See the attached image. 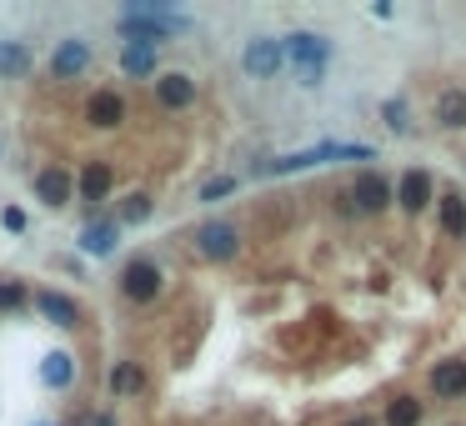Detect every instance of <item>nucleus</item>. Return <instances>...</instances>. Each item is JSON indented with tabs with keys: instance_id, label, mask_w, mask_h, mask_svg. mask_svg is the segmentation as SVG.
I'll list each match as a JSON object with an SVG mask.
<instances>
[{
	"instance_id": "22",
	"label": "nucleus",
	"mask_w": 466,
	"mask_h": 426,
	"mask_svg": "<svg viewBox=\"0 0 466 426\" xmlns=\"http://www.w3.org/2000/svg\"><path fill=\"white\" fill-rule=\"evenodd\" d=\"M442 226H446V236H466V201L461 196H442Z\"/></svg>"
},
{
	"instance_id": "2",
	"label": "nucleus",
	"mask_w": 466,
	"mask_h": 426,
	"mask_svg": "<svg viewBox=\"0 0 466 426\" xmlns=\"http://www.w3.org/2000/svg\"><path fill=\"white\" fill-rule=\"evenodd\" d=\"M281 55H286V66L296 71V80L301 86H321L326 80V66H331V41L316 31H291L281 41Z\"/></svg>"
},
{
	"instance_id": "29",
	"label": "nucleus",
	"mask_w": 466,
	"mask_h": 426,
	"mask_svg": "<svg viewBox=\"0 0 466 426\" xmlns=\"http://www.w3.org/2000/svg\"><path fill=\"white\" fill-rule=\"evenodd\" d=\"M90 426H116V421H110V412H100V416H90Z\"/></svg>"
},
{
	"instance_id": "11",
	"label": "nucleus",
	"mask_w": 466,
	"mask_h": 426,
	"mask_svg": "<svg viewBox=\"0 0 466 426\" xmlns=\"http://www.w3.org/2000/svg\"><path fill=\"white\" fill-rule=\"evenodd\" d=\"M156 100L166 110H185L195 100V80L185 71H166V76H156Z\"/></svg>"
},
{
	"instance_id": "10",
	"label": "nucleus",
	"mask_w": 466,
	"mask_h": 426,
	"mask_svg": "<svg viewBox=\"0 0 466 426\" xmlns=\"http://www.w3.org/2000/svg\"><path fill=\"white\" fill-rule=\"evenodd\" d=\"M86 116L100 131H116V126H126V96H120V90H96V96L86 100Z\"/></svg>"
},
{
	"instance_id": "27",
	"label": "nucleus",
	"mask_w": 466,
	"mask_h": 426,
	"mask_svg": "<svg viewBox=\"0 0 466 426\" xmlns=\"http://www.w3.org/2000/svg\"><path fill=\"white\" fill-rule=\"evenodd\" d=\"M381 116H386L391 131H406V126H412V120H406V100H386V106H381Z\"/></svg>"
},
{
	"instance_id": "23",
	"label": "nucleus",
	"mask_w": 466,
	"mask_h": 426,
	"mask_svg": "<svg viewBox=\"0 0 466 426\" xmlns=\"http://www.w3.org/2000/svg\"><path fill=\"white\" fill-rule=\"evenodd\" d=\"M416 421H422V402H412V396H396L386 406V426H416Z\"/></svg>"
},
{
	"instance_id": "1",
	"label": "nucleus",
	"mask_w": 466,
	"mask_h": 426,
	"mask_svg": "<svg viewBox=\"0 0 466 426\" xmlns=\"http://www.w3.org/2000/svg\"><path fill=\"white\" fill-rule=\"evenodd\" d=\"M191 31V21H185L181 11H171V5H151V0H130L126 11H120V35L136 45H161L171 41V35Z\"/></svg>"
},
{
	"instance_id": "4",
	"label": "nucleus",
	"mask_w": 466,
	"mask_h": 426,
	"mask_svg": "<svg viewBox=\"0 0 466 426\" xmlns=\"http://www.w3.org/2000/svg\"><path fill=\"white\" fill-rule=\"evenodd\" d=\"M241 66H246V76H256V80L281 76V66H286L281 41H271V35H256V41H246V51H241Z\"/></svg>"
},
{
	"instance_id": "14",
	"label": "nucleus",
	"mask_w": 466,
	"mask_h": 426,
	"mask_svg": "<svg viewBox=\"0 0 466 426\" xmlns=\"http://www.w3.org/2000/svg\"><path fill=\"white\" fill-rule=\"evenodd\" d=\"M41 382L55 386V392H65V386L76 382V356H71V351H51V356L41 361Z\"/></svg>"
},
{
	"instance_id": "26",
	"label": "nucleus",
	"mask_w": 466,
	"mask_h": 426,
	"mask_svg": "<svg viewBox=\"0 0 466 426\" xmlns=\"http://www.w3.org/2000/svg\"><path fill=\"white\" fill-rule=\"evenodd\" d=\"M231 191H236V175H216V181L201 186V201H221V196H231Z\"/></svg>"
},
{
	"instance_id": "9",
	"label": "nucleus",
	"mask_w": 466,
	"mask_h": 426,
	"mask_svg": "<svg viewBox=\"0 0 466 426\" xmlns=\"http://www.w3.org/2000/svg\"><path fill=\"white\" fill-rule=\"evenodd\" d=\"M351 201H357V211H366V216H376V211L391 206V181L376 171L357 175V186H351Z\"/></svg>"
},
{
	"instance_id": "18",
	"label": "nucleus",
	"mask_w": 466,
	"mask_h": 426,
	"mask_svg": "<svg viewBox=\"0 0 466 426\" xmlns=\"http://www.w3.org/2000/svg\"><path fill=\"white\" fill-rule=\"evenodd\" d=\"M432 392L436 396H461L466 392V361H442L432 372Z\"/></svg>"
},
{
	"instance_id": "7",
	"label": "nucleus",
	"mask_w": 466,
	"mask_h": 426,
	"mask_svg": "<svg viewBox=\"0 0 466 426\" xmlns=\"http://www.w3.org/2000/svg\"><path fill=\"white\" fill-rule=\"evenodd\" d=\"M90 71V45L86 41H61L51 51V76L55 80H76Z\"/></svg>"
},
{
	"instance_id": "19",
	"label": "nucleus",
	"mask_w": 466,
	"mask_h": 426,
	"mask_svg": "<svg viewBox=\"0 0 466 426\" xmlns=\"http://www.w3.org/2000/svg\"><path fill=\"white\" fill-rule=\"evenodd\" d=\"M436 120L452 126V131H461L466 126V90H446V96L436 100Z\"/></svg>"
},
{
	"instance_id": "20",
	"label": "nucleus",
	"mask_w": 466,
	"mask_h": 426,
	"mask_svg": "<svg viewBox=\"0 0 466 426\" xmlns=\"http://www.w3.org/2000/svg\"><path fill=\"white\" fill-rule=\"evenodd\" d=\"M141 386H146L141 366H136V361H116V372H110V392H116V396H136Z\"/></svg>"
},
{
	"instance_id": "12",
	"label": "nucleus",
	"mask_w": 466,
	"mask_h": 426,
	"mask_svg": "<svg viewBox=\"0 0 466 426\" xmlns=\"http://www.w3.org/2000/svg\"><path fill=\"white\" fill-rule=\"evenodd\" d=\"M396 201H402V211H412V216H416V211H426V206H432V175H426V171H406Z\"/></svg>"
},
{
	"instance_id": "30",
	"label": "nucleus",
	"mask_w": 466,
	"mask_h": 426,
	"mask_svg": "<svg viewBox=\"0 0 466 426\" xmlns=\"http://www.w3.org/2000/svg\"><path fill=\"white\" fill-rule=\"evenodd\" d=\"M347 426H376V421H371V416H357V421H347Z\"/></svg>"
},
{
	"instance_id": "28",
	"label": "nucleus",
	"mask_w": 466,
	"mask_h": 426,
	"mask_svg": "<svg viewBox=\"0 0 466 426\" xmlns=\"http://www.w3.org/2000/svg\"><path fill=\"white\" fill-rule=\"evenodd\" d=\"M0 226H5V231H15V236H21V231H25V211L5 206V211H0Z\"/></svg>"
},
{
	"instance_id": "15",
	"label": "nucleus",
	"mask_w": 466,
	"mask_h": 426,
	"mask_svg": "<svg viewBox=\"0 0 466 426\" xmlns=\"http://www.w3.org/2000/svg\"><path fill=\"white\" fill-rule=\"evenodd\" d=\"M110 166L106 161H90L86 171H81V181H76V191H81V201H106L110 196Z\"/></svg>"
},
{
	"instance_id": "5",
	"label": "nucleus",
	"mask_w": 466,
	"mask_h": 426,
	"mask_svg": "<svg viewBox=\"0 0 466 426\" xmlns=\"http://www.w3.org/2000/svg\"><path fill=\"white\" fill-rule=\"evenodd\" d=\"M195 251L206 256V261H231L241 251V236L231 221H206V226L195 231Z\"/></svg>"
},
{
	"instance_id": "25",
	"label": "nucleus",
	"mask_w": 466,
	"mask_h": 426,
	"mask_svg": "<svg viewBox=\"0 0 466 426\" xmlns=\"http://www.w3.org/2000/svg\"><path fill=\"white\" fill-rule=\"evenodd\" d=\"M25 307V286L21 281H0V311H15Z\"/></svg>"
},
{
	"instance_id": "16",
	"label": "nucleus",
	"mask_w": 466,
	"mask_h": 426,
	"mask_svg": "<svg viewBox=\"0 0 466 426\" xmlns=\"http://www.w3.org/2000/svg\"><path fill=\"white\" fill-rule=\"evenodd\" d=\"M81 251L86 256H110L116 251V221H90L81 231Z\"/></svg>"
},
{
	"instance_id": "21",
	"label": "nucleus",
	"mask_w": 466,
	"mask_h": 426,
	"mask_svg": "<svg viewBox=\"0 0 466 426\" xmlns=\"http://www.w3.org/2000/svg\"><path fill=\"white\" fill-rule=\"evenodd\" d=\"M25 66H31V51H25L21 41H0V76H25Z\"/></svg>"
},
{
	"instance_id": "13",
	"label": "nucleus",
	"mask_w": 466,
	"mask_h": 426,
	"mask_svg": "<svg viewBox=\"0 0 466 426\" xmlns=\"http://www.w3.org/2000/svg\"><path fill=\"white\" fill-rule=\"evenodd\" d=\"M35 307H41V317L55 321V327H81V307L71 301V296H61V291H41L35 296Z\"/></svg>"
},
{
	"instance_id": "17",
	"label": "nucleus",
	"mask_w": 466,
	"mask_h": 426,
	"mask_svg": "<svg viewBox=\"0 0 466 426\" xmlns=\"http://www.w3.org/2000/svg\"><path fill=\"white\" fill-rule=\"evenodd\" d=\"M120 71H126L130 80H146V76H156V51H151V45H136V41H126V51H120Z\"/></svg>"
},
{
	"instance_id": "3",
	"label": "nucleus",
	"mask_w": 466,
	"mask_h": 426,
	"mask_svg": "<svg viewBox=\"0 0 466 426\" xmlns=\"http://www.w3.org/2000/svg\"><path fill=\"white\" fill-rule=\"evenodd\" d=\"M371 146H347V141H326V146H311V151H296V156H281V161H266L261 175H291V171H311V166H326V161H371Z\"/></svg>"
},
{
	"instance_id": "8",
	"label": "nucleus",
	"mask_w": 466,
	"mask_h": 426,
	"mask_svg": "<svg viewBox=\"0 0 466 426\" xmlns=\"http://www.w3.org/2000/svg\"><path fill=\"white\" fill-rule=\"evenodd\" d=\"M35 196L45 201V206H71L76 201V181H71V171H61V166H45L41 175H35Z\"/></svg>"
},
{
	"instance_id": "24",
	"label": "nucleus",
	"mask_w": 466,
	"mask_h": 426,
	"mask_svg": "<svg viewBox=\"0 0 466 426\" xmlns=\"http://www.w3.org/2000/svg\"><path fill=\"white\" fill-rule=\"evenodd\" d=\"M146 216H151V196H146V191L126 196V206H120V221H126V226H141Z\"/></svg>"
},
{
	"instance_id": "6",
	"label": "nucleus",
	"mask_w": 466,
	"mask_h": 426,
	"mask_svg": "<svg viewBox=\"0 0 466 426\" xmlns=\"http://www.w3.org/2000/svg\"><path fill=\"white\" fill-rule=\"evenodd\" d=\"M120 291H126V301H136V307H146L156 291H161V271H156V261H130L126 276H120Z\"/></svg>"
}]
</instances>
